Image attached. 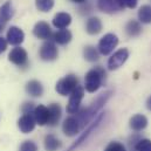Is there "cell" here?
<instances>
[{
	"mask_svg": "<svg viewBox=\"0 0 151 151\" xmlns=\"http://www.w3.org/2000/svg\"><path fill=\"white\" fill-rule=\"evenodd\" d=\"M111 95H113V91L102 93V94H100V95L91 102V104H90L89 107H87V108H84V109H82V110H78V111L76 113V115H77V117L80 118V122H81V124H82L83 128L96 116V114L102 109V107L108 102V100L111 97Z\"/></svg>",
	"mask_w": 151,
	"mask_h": 151,
	"instance_id": "cell-1",
	"label": "cell"
},
{
	"mask_svg": "<svg viewBox=\"0 0 151 151\" xmlns=\"http://www.w3.org/2000/svg\"><path fill=\"white\" fill-rule=\"evenodd\" d=\"M106 77V70L101 67L97 66L93 69H90L84 77V89L88 93H95L100 89L102 86V82Z\"/></svg>",
	"mask_w": 151,
	"mask_h": 151,
	"instance_id": "cell-2",
	"label": "cell"
},
{
	"mask_svg": "<svg viewBox=\"0 0 151 151\" xmlns=\"http://www.w3.org/2000/svg\"><path fill=\"white\" fill-rule=\"evenodd\" d=\"M77 86H78L77 76L74 74H69L58 81V83L55 86V90L61 96H67V95H70L75 90Z\"/></svg>",
	"mask_w": 151,
	"mask_h": 151,
	"instance_id": "cell-3",
	"label": "cell"
},
{
	"mask_svg": "<svg viewBox=\"0 0 151 151\" xmlns=\"http://www.w3.org/2000/svg\"><path fill=\"white\" fill-rule=\"evenodd\" d=\"M117 45H118L117 35L114 34V33H108V34L103 35L102 38L100 39L97 49H99L101 55H109L114 49L116 48Z\"/></svg>",
	"mask_w": 151,
	"mask_h": 151,
	"instance_id": "cell-4",
	"label": "cell"
},
{
	"mask_svg": "<svg viewBox=\"0 0 151 151\" xmlns=\"http://www.w3.org/2000/svg\"><path fill=\"white\" fill-rule=\"evenodd\" d=\"M84 96V87L77 86L76 89L69 95V101L67 104V113L70 115H74L80 110L81 102Z\"/></svg>",
	"mask_w": 151,
	"mask_h": 151,
	"instance_id": "cell-5",
	"label": "cell"
},
{
	"mask_svg": "<svg viewBox=\"0 0 151 151\" xmlns=\"http://www.w3.org/2000/svg\"><path fill=\"white\" fill-rule=\"evenodd\" d=\"M82 124L80 122V118L77 117V115H70L69 117H67L63 123H62V131L66 136L68 137H72V136H75L80 132V130L82 129Z\"/></svg>",
	"mask_w": 151,
	"mask_h": 151,
	"instance_id": "cell-6",
	"label": "cell"
},
{
	"mask_svg": "<svg viewBox=\"0 0 151 151\" xmlns=\"http://www.w3.org/2000/svg\"><path fill=\"white\" fill-rule=\"evenodd\" d=\"M39 55L41 58V60L43 61H54L58 59L59 56V50H58V47L55 45V42L48 40L46 42L42 43V46L40 47V50H39Z\"/></svg>",
	"mask_w": 151,
	"mask_h": 151,
	"instance_id": "cell-7",
	"label": "cell"
},
{
	"mask_svg": "<svg viewBox=\"0 0 151 151\" xmlns=\"http://www.w3.org/2000/svg\"><path fill=\"white\" fill-rule=\"evenodd\" d=\"M128 58H129V50L127 48H121V49L116 50L108 60V63H107L108 69L109 70L118 69L119 67H122L125 63Z\"/></svg>",
	"mask_w": 151,
	"mask_h": 151,
	"instance_id": "cell-8",
	"label": "cell"
},
{
	"mask_svg": "<svg viewBox=\"0 0 151 151\" xmlns=\"http://www.w3.org/2000/svg\"><path fill=\"white\" fill-rule=\"evenodd\" d=\"M8 60L18 67H26L28 65V54L26 49L18 46L11 50L8 54Z\"/></svg>",
	"mask_w": 151,
	"mask_h": 151,
	"instance_id": "cell-9",
	"label": "cell"
},
{
	"mask_svg": "<svg viewBox=\"0 0 151 151\" xmlns=\"http://www.w3.org/2000/svg\"><path fill=\"white\" fill-rule=\"evenodd\" d=\"M103 117H104V113H101L99 116H97V117H96V119H95V121H94V122H93V123H91V124L88 127V129L83 131V134H82V135L78 137V139L76 141L75 143H73V145H72V147L68 149V151H74L75 149H77V148H78V147H80V145H81L83 142H86V139H87V138L90 136V134H91V132H93V131H94V130H95V129H96V128L100 125V123L102 122Z\"/></svg>",
	"mask_w": 151,
	"mask_h": 151,
	"instance_id": "cell-10",
	"label": "cell"
},
{
	"mask_svg": "<svg viewBox=\"0 0 151 151\" xmlns=\"http://www.w3.org/2000/svg\"><path fill=\"white\" fill-rule=\"evenodd\" d=\"M37 125V122H35V118H34V115L33 113L31 114H24L19 119H18V128L20 129L21 132L24 134H29L34 130Z\"/></svg>",
	"mask_w": 151,
	"mask_h": 151,
	"instance_id": "cell-11",
	"label": "cell"
},
{
	"mask_svg": "<svg viewBox=\"0 0 151 151\" xmlns=\"http://www.w3.org/2000/svg\"><path fill=\"white\" fill-rule=\"evenodd\" d=\"M33 34L37 37L38 39L41 40H50L53 39V32L50 29V26L46 22V21H39L34 25V28H33Z\"/></svg>",
	"mask_w": 151,
	"mask_h": 151,
	"instance_id": "cell-12",
	"label": "cell"
},
{
	"mask_svg": "<svg viewBox=\"0 0 151 151\" xmlns=\"http://www.w3.org/2000/svg\"><path fill=\"white\" fill-rule=\"evenodd\" d=\"M6 40L9 45L12 46H19L24 42L25 40V33L22 32L21 28L17 27V26H11L7 31V35H6Z\"/></svg>",
	"mask_w": 151,
	"mask_h": 151,
	"instance_id": "cell-13",
	"label": "cell"
},
{
	"mask_svg": "<svg viewBox=\"0 0 151 151\" xmlns=\"http://www.w3.org/2000/svg\"><path fill=\"white\" fill-rule=\"evenodd\" d=\"M97 7L102 12L108 14H114L123 11V7L121 6L118 0H97Z\"/></svg>",
	"mask_w": 151,
	"mask_h": 151,
	"instance_id": "cell-14",
	"label": "cell"
},
{
	"mask_svg": "<svg viewBox=\"0 0 151 151\" xmlns=\"http://www.w3.org/2000/svg\"><path fill=\"white\" fill-rule=\"evenodd\" d=\"M53 26L58 29H66L70 24H72V15L67 12H59L54 15L53 20Z\"/></svg>",
	"mask_w": 151,
	"mask_h": 151,
	"instance_id": "cell-15",
	"label": "cell"
},
{
	"mask_svg": "<svg viewBox=\"0 0 151 151\" xmlns=\"http://www.w3.org/2000/svg\"><path fill=\"white\" fill-rule=\"evenodd\" d=\"M33 115H34V118H35V122L39 125H46L48 124V121H49V109L42 104H39L35 107L34 111H33Z\"/></svg>",
	"mask_w": 151,
	"mask_h": 151,
	"instance_id": "cell-16",
	"label": "cell"
},
{
	"mask_svg": "<svg viewBox=\"0 0 151 151\" xmlns=\"http://www.w3.org/2000/svg\"><path fill=\"white\" fill-rule=\"evenodd\" d=\"M102 28H103L102 21L97 17H91L86 22V32L90 35H96V34L101 33Z\"/></svg>",
	"mask_w": 151,
	"mask_h": 151,
	"instance_id": "cell-17",
	"label": "cell"
},
{
	"mask_svg": "<svg viewBox=\"0 0 151 151\" xmlns=\"http://www.w3.org/2000/svg\"><path fill=\"white\" fill-rule=\"evenodd\" d=\"M147 125H148V118L142 114H137L130 118V128L134 131H142L147 128Z\"/></svg>",
	"mask_w": 151,
	"mask_h": 151,
	"instance_id": "cell-18",
	"label": "cell"
},
{
	"mask_svg": "<svg viewBox=\"0 0 151 151\" xmlns=\"http://www.w3.org/2000/svg\"><path fill=\"white\" fill-rule=\"evenodd\" d=\"M26 91L32 97H40L43 94V87L38 80H31L26 83Z\"/></svg>",
	"mask_w": 151,
	"mask_h": 151,
	"instance_id": "cell-19",
	"label": "cell"
},
{
	"mask_svg": "<svg viewBox=\"0 0 151 151\" xmlns=\"http://www.w3.org/2000/svg\"><path fill=\"white\" fill-rule=\"evenodd\" d=\"M49 121H48V125L49 127H55L59 122H60V118H61V115H62V110H61V107L60 104L58 103H52L49 107Z\"/></svg>",
	"mask_w": 151,
	"mask_h": 151,
	"instance_id": "cell-20",
	"label": "cell"
},
{
	"mask_svg": "<svg viewBox=\"0 0 151 151\" xmlns=\"http://www.w3.org/2000/svg\"><path fill=\"white\" fill-rule=\"evenodd\" d=\"M15 11H14V7H13V4L11 0L6 1L5 4H2L0 6V20L5 24L7 22L8 20H11L14 15Z\"/></svg>",
	"mask_w": 151,
	"mask_h": 151,
	"instance_id": "cell-21",
	"label": "cell"
},
{
	"mask_svg": "<svg viewBox=\"0 0 151 151\" xmlns=\"http://www.w3.org/2000/svg\"><path fill=\"white\" fill-rule=\"evenodd\" d=\"M73 34L69 29H60L53 34V40L58 45H67L72 41Z\"/></svg>",
	"mask_w": 151,
	"mask_h": 151,
	"instance_id": "cell-22",
	"label": "cell"
},
{
	"mask_svg": "<svg viewBox=\"0 0 151 151\" xmlns=\"http://www.w3.org/2000/svg\"><path fill=\"white\" fill-rule=\"evenodd\" d=\"M125 33L130 38L138 37L142 33V25L138 20H130L125 25Z\"/></svg>",
	"mask_w": 151,
	"mask_h": 151,
	"instance_id": "cell-23",
	"label": "cell"
},
{
	"mask_svg": "<svg viewBox=\"0 0 151 151\" xmlns=\"http://www.w3.org/2000/svg\"><path fill=\"white\" fill-rule=\"evenodd\" d=\"M43 144H45V149L46 151H56L61 148V142L59 138H56L54 135L49 134L45 137V141H43Z\"/></svg>",
	"mask_w": 151,
	"mask_h": 151,
	"instance_id": "cell-24",
	"label": "cell"
},
{
	"mask_svg": "<svg viewBox=\"0 0 151 151\" xmlns=\"http://www.w3.org/2000/svg\"><path fill=\"white\" fill-rule=\"evenodd\" d=\"M83 58L89 62H95L100 59V52L94 46H87L83 49Z\"/></svg>",
	"mask_w": 151,
	"mask_h": 151,
	"instance_id": "cell-25",
	"label": "cell"
},
{
	"mask_svg": "<svg viewBox=\"0 0 151 151\" xmlns=\"http://www.w3.org/2000/svg\"><path fill=\"white\" fill-rule=\"evenodd\" d=\"M138 21L141 24H151V5H143L138 9Z\"/></svg>",
	"mask_w": 151,
	"mask_h": 151,
	"instance_id": "cell-26",
	"label": "cell"
},
{
	"mask_svg": "<svg viewBox=\"0 0 151 151\" xmlns=\"http://www.w3.org/2000/svg\"><path fill=\"white\" fill-rule=\"evenodd\" d=\"M54 4H55V0H35L37 9L42 13L49 12L54 7Z\"/></svg>",
	"mask_w": 151,
	"mask_h": 151,
	"instance_id": "cell-27",
	"label": "cell"
},
{
	"mask_svg": "<svg viewBox=\"0 0 151 151\" xmlns=\"http://www.w3.org/2000/svg\"><path fill=\"white\" fill-rule=\"evenodd\" d=\"M136 151H151V141L148 138H142L135 145Z\"/></svg>",
	"mask_w": 151,
	"mask_h": 151,
	"instance_id": "cell-28",
	"label": "cell"
},
{
	"mask_svg": "<svg viewBox=\"0 0 151 151\" xmlns=\"http://www.w3.org/2000/svg\"><path fill=\"white\" fill-rule=\"evenodd\" d=\"M19 151H39V148L33 141H25L20 145V150Z\"/></svg>",
	"mask_w": 151,
	"mask_h": 151,
	"instance_id": "cell-29",
	"label": "cell"
},
{
	"mask_svg": "<svg viewBox=\"0 0 151 151\" xmlns=\"http://www.w3.org/2000/svg\"><path fill=\"white\" fill-rule=\"evenodd\" d=\"M104 151H127L124 145L118 143V142H111L107 145V148L104 149Z\"/></svg>",
	"mask_w": 151,
	"mask_h": 151,
	"instance_id": "cell-30",
	"label": "cell"
},
{
	"mask_svg": "<svg viewBox=\"0 0 151 151\" xmlns=\"http://www.w3.org/2000/svg\"><path fill=\"white\" fill-rule=\"evenodd\" d=\"M118 1H119L121 6L123 7V9L124 8H130V9L136 8V6L138 4V0H118Z\"/></svg>",
	"mask_w": 151,
	"mask_h": 151,
	"instance_id": "cell-31",
	"label": "cell"
},
{
	"mask_svg": "<svg viewBox=\"0 0 151 151\" xmlns=\"http://www.w3.org/2000/svg\"><path fill=\"white\" fill-rule=\"evenodd\" d=\"M34 109H35V107H34V103H32V102H27V103H25V104L22 106V108H21V110H22V113L24 114L33 113Z\"/></svg>",
	"mask_w": 151,
	"mask_h": 151,
	"instance_id": "cell-32",
	"label": "cell"
},
{
	"mask_svg": "<svg viewBox=\"0 0 151 151\" xmlns=\"http://www.w3.org/2000/svg\"><path fill=\"white\" fill-rule=\"evenodd\" d=\"M7 40L6 39H4L2 37H0V54L1 53H4L5 50H6V48H7Z\"/></svg>",
	"mask_w": 151,
	"mask_h": 151,
	"instance_id": "cell-33",
	"label": "cell"
},
{
	"mask_svg": "<svg viewBox=\"0 0 151 151\" xmlns=\"http://www.w3.org/2000/svg\"><path fill=\"white\" fill-rule=\"evenodd\" d=\"M147 108H148L149 111H151V95L148 97V100H147Z\"/></svg>",
	"mask_w": 151,
	"mask_h": 151,
	"instance_id": "cell-34",
	"label": "cell"
},
{
	"mask_svg": "<svg viewBox=\"0 0 151 151\" xmlns=\"http://www.w3.org/2000/svg\"><path fill=\"white\" fill-rule=\"evenodd\" d=\"M72 2H75V4H80V5H83V4H86L88 0H70Z\"/></svg>",
	"mask_w": 151,
	"mask_h": 151,
	"instance_id": "cell-35",
	"label": "cell"
},
{
	"mask_svg": "<svg viewBox=\"0 0 151 151\" xmlns=\"http://www.w3.org/2000/svg\"><path fill=\"white\" fill-rule=\"evenodd\" d=\"M2 31H4V22L0 20V33H1Z\"/></svg>",
	"mask_w": 151,
	"mask_h": 151,
	"instance_id": "cell-36",
	"label": "cell"
}]
</instances>
